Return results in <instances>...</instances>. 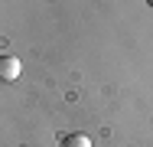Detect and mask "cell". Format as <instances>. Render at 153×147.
I'll list each match as a JSON object with an SVG mask.
<instances>
[{"label":"cell","mask_w":153,"mask_h":147,"mask_svg":"<svg viewBox=\"0 0 153 147\" xmlns=\"http://www.w3.org/2000/svg\"><path fill=\"white\" fill-rule=\"evenodd\" d=\"M20 59L16 56H0V82H16L20 79Z\"/></svg>","instance_id":"1"},{"label":"cell","mask_w":153,"mask_h":147,"mask_svg":"<svg viewBox=\"0 0 153 147\" xmlns=\"http://www.w3.org/2000/svg\"><path fill=\"white\" fill-rule=\"evenodd\" d=\"M147 3H150V7H153V0H147Z\"/></svg>","instance_id":"3"},{"label":"cell","mask_w":153,"mask_h":147,"mask_svg":"<svg viewBox=\"0 0 153 147\" xmlns=\"http://www.w3.org/2000/svg\"><path fill=\"white\" fill-rule=\"evenodd\" d=\"M62 147H91V137L88 134H68L62 141Z\"/></svg>","instance_id":"2"}]
</instances>
